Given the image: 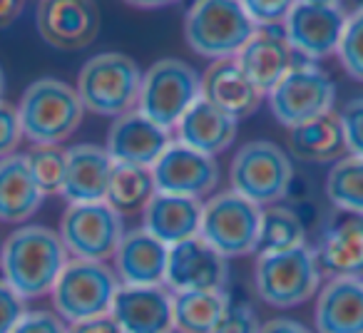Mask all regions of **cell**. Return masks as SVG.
Segmentation results:
<instances>
[{
  "instance_id": "cell-36",
  "label": "cell",
  "mask_w": 363,
  "mask_h": 333,
  "mask_svg": "<svg viewBox=\"0 0 363 333\" xmlns=\"http://www.w3.org/2000/svg\"><path fill=\"white\" fill-rule=\"evenodd\" d=\"M244 11L252 18L254 28H277L284 26L291 3L286 0H262V3H244Z\"/></svg>"
},
{
  "instance_id": "cell-11",
  "label": "cell",
  "mask_w": 363,
  "mask_h": 333,
  "mask_svg": "<svg viewBox=\"0 0 363 333\" xmlns=\"http://www.w3.org/2000/svg\"><path fill=\"white\" fill-rule=\"evenodd\" d=\"M57 234L72 259L107 261L115 256L125 237V222L107 202L70 204L62 214Z\"/></svg>"
},
{
  "instance_id": "cell-6",
  "label": "cell",
  "mask_w": 363,
  "mask_h": 333,
  "mask_svg": "<svg viewBox=\"0 0 363 333\" xmlns=\"http://www.w3.org/2000/svg\"><path fill=\"white\" fill-rule=\"evenodd\" d=\"M254 286L264 303L274 308H294L313 298L321 288V269L308 247L291 252L257 254Z\"/></svg>"
},
{
  "instance_id": "cell-41",
  "label": "cell",
  "mask_w": 363,
  "mask_h": 333,
  "mask_svg": "<svg viewBox=\"0 0 363 333\" xmlns=\"http://www.w3.org/2000/svg\"><path fill=\"white\" fill-rule=\"evenodd\" d=\"M259 333H313L303 323L294 321V318H272V321L262 323Z\"/></svg>"
},
{
  "instance_id": "cell-25",
  "label": "cell",
  "mask_w": 363,
  "mask_h": 333,
  "mask_svg": "<svg viewBox=\"0 0 363 333\" xmlns=\"http://www.w3.org/2000/svg\"><path fill=\"white\" fill-rule=\"evenodd\" d=\"M237 127L239 122L234 117H229L227 112H222L202 97L187 115L182 117L174 132L179 145L202 152L207 157H217L224 149H229L232 142L237 140Z\"/></svg>"
},
{
  "instance_id": "cell-14",
  "label": "cell",
  "mask_w": 363,
  "mask_h": 333,
  "mask_svg": "<svg viewBox=\"0 0 363 333\" xmlns=\"http://www.w3.org/2000/svg\"><path fill=\"white\" fill-rule=\"evenodd\" d=\"M100 8L87 0H48L35 13L40 38L55 50H82L100 33Z\"/></svg>"
},
{
  "instance_id": "cell-26",
  "label": "cell",
  "mask_w": 363,
  "mask_h": 333,
  "mask_svg": "<svg viewBox=\"0 0 363 333\" xmlns=\"http://www.w3.org/2000/svg\"><path fill=\"white\" fill-rule=\"evenodd\" d=\"M45 202V194L28 169L26 154H11L0 159V222L23 224L35 217Z\"/></svg>"
},
{
  "instance_id": "cell-39",
  "label": "cell",
  "mask_w": 363,
  "mask_h": 333,
  "mask_svg": "<svg viewBox=\"0 0 363 333\" xmlns=\"http://www.w3.org/2000/svg\"><path fill=\"white\" fill-rule=\"evenodd\" d=\"M13 333H70V326L55 311H28Z\"/></svg>"
},
{
  "instance_id": "cell-5",
  "label": "cell",
  "mask_w": 363,
  "mask_h": 333,
  "mask_svg": "<svg viewBox=\"0 0 363 333\" xmlns=\"http://www.w3.org/2000/svg\"><path fill=\"white\" fill-rule=\"evenodd\" d=\"M254 23L237 0H199L184 18V38L197 55L229 60L254 35Z\"/></svg>"
},
{
  "instance_id": "cell-33",
  "label": "cell",
  "mask_w": 363,
  "mask_h": 333,
  "mask_svg": "<svg viewBox=\"0 0 363 333\" xmlns=\"http://www.w3.org/2000/svg\"><path fill=\"white\" fill-rule=\"evenodd\" d=\"M338 62L348 77L363 82V8L353 11L346 21V30L338 43Z\"/></svg>"
},
{
  "instance_id": "cell-15",
  "label": "cell",
  "mask_w": 363,
  "mask_h": 333,
  "mask_svg": "<svg viewBox=\"0 0 363 333\" xmlns=\"http://www.w3.org/2000/svg\"><path fill=\"white\" fill-rule=\"evenodd\" d=\"M229 278L227 259L202 237L182 242L169 249L164 283L174 293L182 291H224Z\"/></svg>"
},
{
  "instance_id": "cell-12",
  "label": "cell",
  "mask_w": 363,
  "mask_h": 333,
  "mask_svg": "<svg viewBox=\"0 0 363 333\" xmlns=\"http://www.w3.org/2000/svg\"><path fill=\"white\" fill-rule=\"evenodd\" d=\"M346 21V8L338 3L301 0V3H291V11L284 21V33L289 38V45L301 60L316 62L338 50Z\"/></svg>"
},
{
  "instance_id": "cell-28",
  "label": "cell",
  "mask_w": 363,
  "mask_h": 333,
  "mask_svg": "<svg viewBox=\"0 0 363 333\" xmlns=\"http://www.w3.org/2000/svg\"><path fill=\"white\" fill-rule=\"evenodd\" d=\"M229 308L227 291H182L172 296L177 333H212Z\"/></svg>"
},
{
  "instance_id": "cell-21",
  "label": "cell",
  "mask_w": 363,
  "mask_h": 333,
  "mask_svg": "<svg viewBox=\"0 0 363 333\" xmlns=\"http://www.w3.org/2000/svg\"><path fill=\"white\" fill-rule=\"evenodd\" d=\"M202 97L239 122L244 117H252L267 95L244 75L237 57H229L207 67L202 75Z\"/></svg>"
},
{
  "instance_id": "cell-42",
  "label": "cell",
  "mask_w": 363,
  "mask_h": 333,
  "mask_svg": "<svg viewBox=\"0 0 363 333\" xmlns=\"http://www.w3.org/2000/svg\"><path fill=\"white\" fill-rule=\"evenodd\" d=\"M21 13H23V3H18V0H0V30L13 26Z\"/></svg>"
},
{
  "instance_id": "cell-29",
  "label": "cell",
  "mask_w": 363,
  "mask_h": 333,
  "mask_svg": "<svg viewBox=\"0 0 363 333\" xmlns=\"http://www.w3.org/2000/svg\"><path fill=\"white\" fill-rule=\"evenodd\" d=\"M155 194L157 187H155V177H152V169H147V166L115 164L105 202L117 214L125 217V214L145 212V207L150 204V199Z\"/></svg>"
},
{
  "instance_id": "cell-30",
  "label": "cell",
  "mask_w": 363,
  "mask_h": 333,
  "mask_svg": "<svg viewBox=\"0 0 363 333\" xmlns=\"http://www.w3.org/2000/svg\"><path fill=\"white\" fill-rule=\"evenodd\" d=\"M306 247V227L301 217L289 207L262 209V232L257 254H279Z\"/></svg>"
},
{
  "instance_id": "cell-35",
  "label": "cell",
  "mask_w": 363,
  "mask_h": 333,
  "mask_svg": "<svg viewBox=\"0 0 363 333\" xmlns=\"http://www.w3.org/2000/svg\"><path fill=\"white\" fill-rule=\"evenodd\" d=\"M262 323L252 303H229L222 321L214 326L212 333H259Z\"/></svg>"
},
{
  "instance_id": "cell-2",
  "label": "cell",
  "mask_w": 363,
  "mask_h": 333,
  "mask_svg": "<svg viewBox=\"0 0 363 333\" xmlns=\"http://www.w3.org/2000/svg\"><path fill=\"white\" fill-rule=\"evenodd\" d=\"M18 110L23 137L35 145H62L80 127L85 107L77 90L55 77H40L23 92Z\"/></svg>"
},
{
  "instance_id": "cell-20",
  "label": "cell",
  "mask_w": 363,
  "mask_h": 333,
  "mask_svg": "<svg viewBox=\"0 0 363 333\" xmlns=\"http://www.w3.org/2000/svg\"><path fill=\"white\" fill-rule=\"evenodd\" d=\"M169 247L145 229L125 232L115 256V273L122 286H162L167 276Z\"/></svg>"
},
{
  "instance_id": "cell-23",
  "label": "cell",
  "mask_w": 363,
  "mask_h": 333,
  "mask_svg": "<svg viewBox=\"0 0 363 333\" xmlns=\"http://www.w3.org/2000/svg\"><path fill=\"white\" fill-rule=\"evenodd\" d=\"M202 209L204 204L199 199L172 197V194L157 192L142 212V229L172 249L177 244L199 237Z\"/></svg>"
},
{
  "instance_id": "cell-37",
  "label": "cell",
  "mask_w": 363,
  "mask_h": 333,
  "mask_svg": "<svg viewBox=\"0 0 363 333\" xmlns=\"http://www.w3.org/2000/svg\"><path fill=\"white\" fill-rule=\"evenodd\" d=\"M23 140L21 120H18V110L8 105L6 100H0V159L16 154L18 145Z\"/></svg>"
},
{
  "instance_id": "cell-8",
  "label": "cell",
  "mask_w": 363,
  "mask_h": 333,
  "mask_svg": "<svg viewBox=\"0 0 363 333\" xmlns=\"http://www.w3.org/2000/svg\"><path fill=\"white\" fill-rule=\"evenodd\" d=\"M120 286L115 269H110L105 261L70 259L52 288L55 313L70 326L87 318L107 316Z\"/></svg>"
},
{
  "instance_id": "cell-22",
  "label": "cell",
  "mask_w": 363,
  "mask_h": 333,
  "mask_svg": "<svg viewBox=\"0 0 363 333\" xmlns=\"http://www.w3.org/2000/svg\"><path fill=\"white\" fill-rule=\"evenodd\" d=\"M115 162L100 145H75L67 149L62 197L70 204H95L107 199Z\"/></svg>"
},
{
  "instance_id": "cell-18",
  "label": "cell",
  "mask_w": 363,
  "mask_h": 333,
  "mask_svg": "<svg viewBox=\"0 0 363 333\" xmlns=\"http://www.w3.org/2000/svg\"><path fill=\"white\" fill-rule=\"evenodd\" d=\"M237 62L244 70V75L264 95H269L279 85V80L301 60L296 57L294 47L289 45L284 26H277V28H257L254 35L249 38V43L242 47V52L237 55Z\"/></svg>"
},
{
  "instance_id": "cell-19",
  "label": "cell",
  "mask_w": 363,
  "mask_h": 333,
  "mask_svg": "<svg viewBox=\"0 0 363 333\" xmlns=\"http://www.w3.org/2000/svg\"><path fill=\"white\" fill-rule=\"evenodd\" d=\"M110 316L122 333H172V293L162 286H120Z\"/></svg>"
},
{
  "instance_id": "cell-32",
  "label": "cell",
  "mask_w": 363,
  "mask_h": 333,
  "mask_svg": "<svg viewBox=\"0 0 363 333\" xmlns=\"http://www.w3.org/2000/svg\"><path fill=\"white\" fill-rule=\"evenodd\" d=\"M28 169L43 194H60L67 172V149L62 145H35L26 152Z\"/></svg>"
},
{
  "instance_id": "cell-34",
  "label": "cell",
  "mask_w": 363,
  "mask_h": 333,
  "mask_svg": "<svg viewBox=\"0 0 363 333\" xmlns=\"http://www.w3.org/2000/svg\"><path fill=\"white\" fill-rule=\"evenodd\" d=\"M338 117H341L343 137H346V152L363 159V97L348 100Z\"/></svg>"
},
{
  "instance_id": "cell-40",
  "label": "cell",
  "mask_w": 363,
  "mask_h": 333,
  "mask_svg": "<svg viewBox=\"0 0 363 333\" xmlns=\"http://www.w3.org/2000/svg\"><path fill=\"white\" fill-rule=\"evenodd\" d=\"M70 333H122V328L117 326L115 318L107 313V316H97V318H87L82 323H72Z\"/></svg>"
},
{
  "instance_id": "cell-31",
  "label": "cell",
  "mask_w": 363,
  "mask_h": 333,
  "mask_svg": "<svg viewBox=\"0 0 363 333\" xmlns=\"http://www.w3.org/2000/svg\"><path fill=\"white\" fill-rule=\"evenodd\" d=\"M326 194L338 212L363 217V159L343 157L331 166L326 177Z\"/></svg>"
},
{
  "instance_id": "cell-10",
  "label": "cell",
  "mask_w": 363,
  "mask_h": 333,
  "mask_svg": "<svg viewBox=\"0 0 363 333\" xmlns=\"http://www.w3.org/2000/svg\"><path fill=\"white\" fill-rule=\"evenodd\" d=\"M262 232V209L234 192L212 197L202 209L199 237L224 259L257 254Z\"/></svg>"
},
{
  "instance_id": "cell-16",
  "label": "cell",
  "mask_w": 363,
  "mask_h": 333,
  "mask_svg": "<svg viewBox=\"0 0 363 333\" xmlns=\"http://www.w3.org/2000/svg\"><path fill=\"white\" fill-rule=\"evenodd\" d=\"M172 147V132L155 125L142 112H130L112 122L107 132V154L115 164L147 166L152 169L155 162Z\"/></svg>"
},
{
  "instance_id": "cell-1",
  "label": "cell",
  "mask_w": 363,
  "mask_h": 333,
  "mask_svg": "<svg viewBox=\"0 0 363 333\" xmlns=\"http://www.w3.org/2000/svg\"><path fill=\"white\" fill-rule=\"evenodd\" d=\"M70 254L60 234L40 224H23L0 247V278L23 298L52 293Z\"/></svg>"
},
{
  "instance_id": "cell-24",
  "label": "cell",
  "mask_w": 363,
  "mask_h": 333,
  "mask_svg": "<svg viewBox=\"0 0 363 333\" xmlns=\"http://www.w3.org/2000/svg\"><path fill=\"white\" fill-rule=\"evenodd\" d=\"M316 333H363V278H328L316 293Z\"/></svg>"
},
{
  "instance_id": "cell-9",
  "label": "cell",
  "mask_w": 363,
  "mask_h": 333,
  "mask_svg": "<svg viewBox=\"0 0 363 333\" xmlns=\"http://www.w3.org/2000/svg\"><path fill=\"white\" fill-rule=\"evenodd\" d=\"M267 97L279 125L294 130L303 122L333 112L336 85L316 62L301 60L279 80V85Z\"/></svg>"
},
{
  "instance_id": "cell-43",
  "label": "cell",
  "mask_w": 363,
  "mask_h": 333,
  "mask_svg": "<svg viewBox=\"0 0 363 333\" xmlns=\"http://www.w3.org/2000/svg\"><path fill=\"white\" fill-rule=\"evenodd\" d=\"M3 95H6V72L0 67V100H3Z\"/></svg>"
},
{
  "instance_id": "cell-38",
  "label": "cell",
  "mask_w": 363,
  "mask_h": 333,
  "mask_svg": "<svg viewBox=\"0 0 363 333\" xmlns=\"http://www.w3.org/2000/svg\"><path fill=\"white\" fill-rule=\"evenodd\" d=\"M28 313L26 298L0 278V333H13Z\"/></svg>"
},
{
  "instance_id": "cell-27",
  "label": "cell",
  "mask_w": 363,
  "mask_h": 333,
  "mask_svg": "<svg viewBox=\"0 0 363 333\" xmlns=\"http://www.w3.org/2000/svg\"><path fill=\"white\" fill-rule=\"evenodd\" d=\"M289 149L294 157L303 162H333L343 159L346 154V137H343L341 117L338 112L308 120L303 125L289 130Z\"/></svg>"
},
{
  "instance_id": "cell-17",
  "label": "cell",
  "mask_w": 363,
  "mask_h": 333,
  "mask_svg": "<svg viewBox=\"0 0 363 333\" xmlns=\"http://www.w3.org/2000/svg\"><path fill=\"white\" fill-rule=\"evenodd\" d=\"M316 261L321 276L363 278V217L338 212L328 219L318 239Z\"/></svg>"
},
{
  "instance_id": "cell-13",
  "label": "cell",
  "mask_w": 363,
  "mask_h": 333,
  "mask_svg": "<svg viewBox=\"0 0 363 333\" xmlns=\"http://www.w3.org/2000/svg\"><path fill=\"white\" fill-rule=\"evenodd\" d=\"M152 177L160 194L202 199L212 194L219 184V164L214 157L194 152L189 147L172 142V147L155 162Z\"/></svg>"
},
{
  "instance_id": "cell-7",
  "label": "cell",
  "mask_w": 363,
  "mask_h": 333,
  "mask_svg": "<svg viewBox=\"0 0 363 333\" xmlns=\"http://www.w3.org/2000/svg\"><path fill=\"white\" fill-rule=\"evenodd\" d=\"M232 192L247 202L262 207H274L289 194L294 179V166L289 154L269 140H254L242 145L229 166Z\"/></svg>"
},
{
  "instance_id": "cell-4",
  "label": "cell",
  "mask_w": 363,
  "mask_h": 333,
  "mask_svg": "<svg viewBox=\"0 0 363 333\" xmlns=\"http://www.w3.org/2000/svg\"><path fill=\"white\" fill-rule=\"evenodd\" d=\"M202 100V75L179 57H162L142 72L137 112L167 132Z\"/></svg>"
},
{
  "instance_id": "cell-3",
  "label": "cell",
  "mask_w": 363,
  "mask_h": 333,
  "mask_svg": "<svg viewBox=\"0 0 363 333\" xmlns=\"http://www.w3.org/2000/svg\"><path fill=\"white\" fill-rule=\"evenodd\" d=\"M142 70L125 52H100L82 65L77 75V97L87 112L122 117L137 110Z\"/></svg>"
}]
</instances>
